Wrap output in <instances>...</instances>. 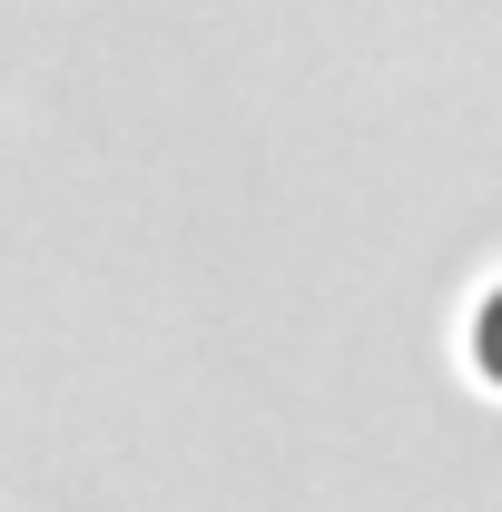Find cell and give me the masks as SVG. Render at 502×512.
<instances>
[{
    "mask_svg": "<svg viewBox=\"0 0 502 512\" xmlns=\"http://www.w3.org/2000/svg\"><path fill=\"white\" fill-rule=\"evenodd\" d=\"M483 365L502 375V286H493V306H483Z\"/></svg>",
    "mask_w": 502,
    "mask_h": 512,
    "instance_id": "cell-1",
    "label": "cell"
}]
</instances>
